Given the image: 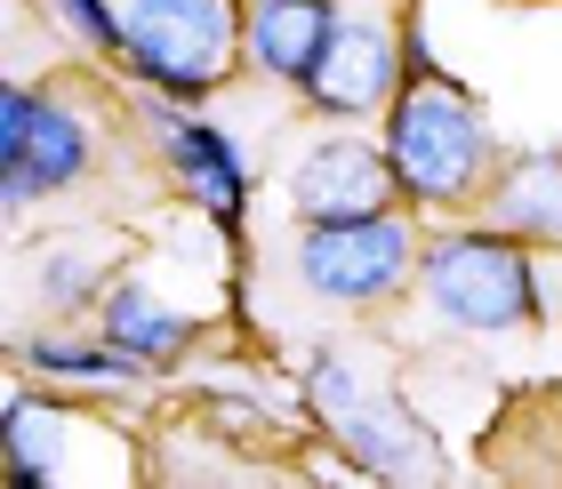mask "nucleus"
Returning a JSON list of instances; mask_svg holds the SVG:
<instances>
[{
  "mask_svg": "<svg viewBox=\"0 0 562 489\" xmlns=\"http://www.w3.org/2000/svg\"><path fill=\"white\" fill-rule=\"evenodd\" d=\"M105 338L130 353L137 369H161L193 345V321L169 314V305H153V289H137V281H121V289H105Z\"/></svg>",
  "mask_w": 562,
  "mask_h": 489,
  "instance_id": "obj_12",
  "label": "nucleus"
},
{
  "mask_svg": "<svg viewBox=\"0 0 562 489\" xmlns=\"http://www.w3.org/2000/svg\"><path fill=\"white\" fill-rule=\"evenodd\" d=\"M426 305L450 329H474V338H498V329H522L539 314V265L515 234H450L426 249Z\"/></svg>",
  "mask_w": 562,
  "mask_h": 489,
  "instance_id": "obj_2",
  "label": "nucleus"
},
{
  "mask_svg": "<svg viewBox=\"0 0 562 489\" xmlns=\"http://www.w3.org/2000/svg\"><path fill=\"white\" fill-rule=\"evenodd\" d=\"M491 225L515 241H562V152H530L491 185Z\"/></svg>",
  "mask_w": 562,
  "mask_h": 489,
  "instance_id": "obj_11",
  "label": "nucleus"
},
{
  "mask_svg": "<svg viewBox=\"0 0 562 489\" xmlns=\"http://www.w3.org/2000/svg\"><path fill=\"white\" fill-rule=\"evenodd\" d=\"M89 177V121L57 96L9 89L0 96V185L9 209H33L41 193H65Z\"/></svg>",
  "mask_w": 562,
  "mask_h": 489,
  "instance_id": "obj_6",
  "label": "nucleus"
},
{
  "mask_svg": "<svg viewBox=\"0 0 562 489\" xmlns=\"http://www.w3.org/2000/svg\"><path fill=\"white\" fill-rule=\"evenodd\" d=\"M33 369H48V377H89V385H130L137 377V362L113 338L105 345H57V338H48V345H33Z\"/></svg>",
  "mask_w": 562,
  "mask_h": 489,
  "instance_id": "obj_14",
  "label": "nucleus"
},
{
  "mask_svg": "<svg viewBox=\"0 0 562 489\" xmlns=\"http://www.w3.org/2000/svg\"><path fill=\"white\" fill-rule=\"evenodd\" d=\"M290 193H297V217L305 225H322V217H370V209H394V161L378 145H353V137H329L314 145L297 161L290 177Z\"/></svg>",
  "mask_w": 562,
  "mask_h": 489,
  "instance_id": "obj_8",
  "label": "nucleus"
},
{
  "mask_svg": "<svg viewBox=\"0 0 562 489\" xmlns=\"http://www.w3.org/2000/svg\"><path fill=\"white\" fill-rule=\"evenodd\" d=\"M161 145H169V169L201 193V209H210L217 225H234L241 201H249V161H241V152L225 145L217 128L186 121V113H161Z\"/></svg>",
  "mask_w": 562,
  "mask_h": 489,
  "instance_id": "obj_9",
  "label": "nucleus"
},
{
  "mask_svg": "<svg viewBox=\"0 0 562 489\" xmlns=\"http://www.w3.org/2000/svg\"><path fill=\"white\" fill-rule=\"evenodd\" d=\"M418 265V241L411 225H402L394 209H370V217H322L305 225L297 241V281L329 305H378L394 297L402 281H411Z\"/></svg>",
  "mask_w": 562,
  "mask_h": 489,
  "instance_id": "obj_4",
  "label": "nucleus"
},
{
  "mask_svg": "<svg viewBox=\"0 0 562 489\" xmlns=\"http://www.w3.org/2000/svg\"><path fill=\"white\" fill-rule=\"evenodd\" d=\"M48 16H65L81 41H97V48H121V16L105 9V0H48Z\"/></svg>",
  "mask_w": 562,
  "mask_h": 489,
  "instance_id": "obj_15",
  "label": "nucleus"
},
{
  "mask_svg": "<svg viewBox=\"0 0 562 489\" xmlns=\"http://www.w3.org/2000/svg\"><path fill=\"white\" fill-rule=\"evenodd\" d=\"M297 89L314 113H338V121L394 105L402 96V24L386 9H338V33H329L322 65Z\"/></svg>",
  "mask_w": 562,
  "mask_h": 489,
  "instance_id": "obj_7",
  "label": "nucleus"
},
{
  "mask_svg": "<svg viewBox=\"0 0 562 489\" xmlns=\"http://www.w3.org/2000/svg\"><path fill=\"white\" fill-rule=\"evenodd\" d=\"M314 409L329 418V433H338L362 466H378V474H418V466L442 457L426 425L402 418L394 394H370V385H362V369L346 362V345H322L314 353Z\"/></svg>",
  "mask_w": 562,
  "mask_h": 489,
  "instance_id": "obj_5",
  "label": "nucleus"
},
{
  "mask_svg": "<svg viewBox=\"0 0 562 489\" xmlns=\"http://www.w3.org/2000/svg\"><path fill=\"white\" fill-rule=\"evenodd\" d=\"M241 9L234 0H130L121 9V48L161 96H210L234 65Z\"/></svg>",
  "mask_w": 562,
  "mask_h": 489,
  "instance_id": "obj_3",
  "label": "nucleus"
},
{
  "mask_svg": "<svg viewBox=\"0 0 562 489\" xmlns=\"http://www.w3.org/2000/svg\"><path fill=\"white\" fill-rule=\"evenodd\" d=\"M386 161H394V185L411 201L450 209V201H467L491 177V121H482V105L458 81L418 72L386 105Z\"/></svg>",
  "mask_w": 562,
  "mask_h": 489,
  "instance_id": "obj_1",
  "label": "nucleus"
},
{
  "mask_svg": "<svg viewBox=\"0 0 562 489\" xmlns=\"http://www.w3.org/2000/svg\"><path fill=\"white\" fill-rule=\"evenodd\" d=\"M57 457H65V425H48V409H33V401H9V481L41 489L57 474Z\"/></svg>",
  "mask_w": 562,
  "mask_h": 489,
  "instance_id": "obj_13",
  "label": "nucleus"
},
{
  "mask_svg": "<svg viewBox=\"0 0 562 489\" xmlns=\"http://www.w3.org/2000/svg\"><path fill=\"white\" fill-rule=\"evenodd\" d=\"M329 33H338V0H258L249 9V57L273 81H305L322 65Z\"/></svg>",
  "mask_w": 562,
  "mask_h": 489,
  "instance_id": "obj_10",
  "label": "nucleus"
}]
</instances>
